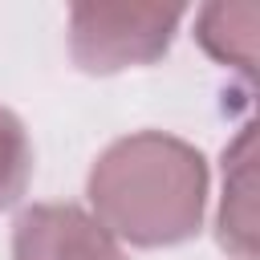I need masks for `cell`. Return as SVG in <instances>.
Masks as SVG:
<instances>
[{
    "mask_svg": "<svg viewBox=\"0 0 260 260\" xmlns=\"http://www.w3.org/2000/svg\"><path fill=\"white\" fill-rule=\"evenodd\" d=\"M256 24H260L256 4H207L195 16V41L207 49L211 61L232 65L244 77H252V69H256Z\"/></svg>",
    "mask_w": 260,
    "mask_h": 260,
    "instance_id": "obj_5",
    "label": "cell"
},
{
    "mask_svg": "<svg viewBox=\"0 0 260 260\" xmlns=\"http://www.w3.org/2000/svg\"><path fill=\"white\" fill-rule=\"evenodd\" d=\"M32 179V142L24 134V122L0 106V211L20 203Z\"/></svg>",
    "mask_w": 260,
    "mask_h": 260,
    "instance_id": "obj_6",
    "label": "cell"
},
{
    "mask_svg": "<svg viewBox=\"0 0 260 260\" xmlns=\"http://www.w3.org/2000/svg\"><path fill=\"white\" fill-rule=\"evenodd\" d=\"M85 195L93 219L114 240L134 248H171L191 240L203 223L207 162L175 134L138 130L98 154Z\"/></svg>",
    "mask_w": 260,
    "mask_h": 260,
    "instance_id": "obj_1",
    "label": "cell"
},
{
    "mask_svg": "<svg viewBox=\"0 0 260 260\" xmlns=\"http://www.w3.org/2000/svg\"><path fill=\"white\" fill-rule=\"evenodd\" d=\"M252 126L236 134L223 150V199H219V244L240 260L256 256V179H252Z\"/></svg>",
    "mask_w": 260,
    "mask_h": 260,
    "instance_id": "obj_4",
    "label": "cell"
},
{
    "mask_svg": "<svg viewBox=\"0 0 260 260\" xmlns=\"http://www.w3.org/2000/svg\"><path fill=\"white\" fill-rule=\"evenodd\" d=\"M12 260H126L118 240L77 203H32L12 223Z\"/></svg>",
    "mask_w": 260,
    "mask_h": 260,
    "instance_id": "obj_3",
    "label": "cell"
},
{
    "mask_svg": "<svg viewBox=\"0 0 260 260\" xmlns=\"http://www.w3.org/2000/svg\"><path fill=\"white\" fill-rule=\"evenodd\" d=\"M183 8L162 4H77L69 12V57L85 73H122L158 61L175 32Z\"/></svg>",
    "mask_w": 260,
    "mask_h": 260,
    "instance_id": "obj_2",
    "label": "cell"
}]
</instances>
